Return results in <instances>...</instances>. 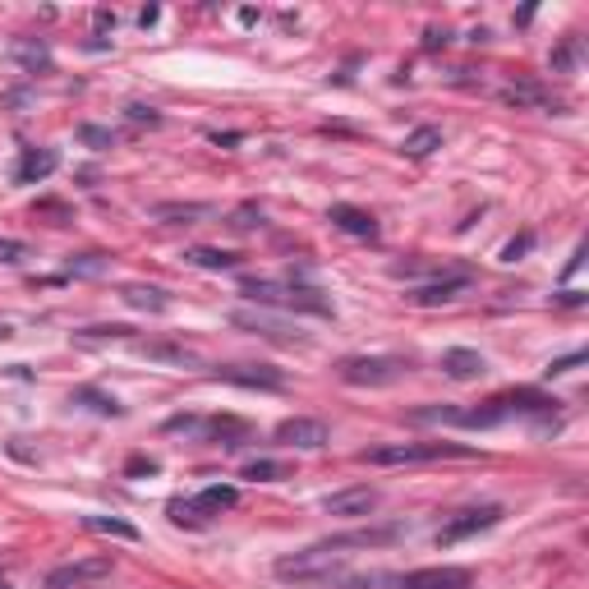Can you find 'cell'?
<instances>
[{"mask_svg":"<svg viewBox=\"0 0 589 589\" xmlns=\"http://www.w3.org/2000/svg\"><path fill=\"white\" fill-rule=\"evenodd\" d=\"M79 143L92 152H107V148H115V134L107 124H79Z\"/></svg>","mask_w":589,"mask_h":589,"instance_id":"cell-31","label":"cell"},{"mask_svg":"<svg viewBox=\"0 0 589 589\" xmlns=\"http://www.w3.org/2000/svg\"><path fill=\"white\" fill-rule=\"evenodd\" d=\"M498 401L507 405V414H552V410L562 405L558 397H548V391H539V387H516V391H502Z\"/></svg>","mask_w":589,"mask_h":589,"instance_id":"cell-16","label":"cell"},{"mask_svg":"<svg viewBox=\"0 0 589 589\" xmlns=\"http://www.w3.org/2000/svg\"><path fill=\"white\" fill-rule=\"evenodd\" d=\"M534 249V231H525V235H516V240H507V249H502V258L507 263H516V258H525Z\"/></svg>","mask_w":589,"mask_h":589,"instance_id":"cell-37","label":"cell"},{"mask_svg":"<svg viewBox=\"0 0 589 589\" xmlns=\"http://www.w3.org/2000/svg\"><path fill=\"white\" fill-rule=\"evenodd\" d=\"M124 115H129V120H134V124H161V115H157L152 107H143V102H134V107H129Z\"/></svg>","mask_w":589,"mask_h":589,"instance_id":"cell-40","label":"cell"},{"mask_svg":"<svg viewBox=\"0 0 589 589\" xmlns=\"http://www.w3.org/2000/svg\"><path fill=\"white\" fill-rule=\"evenodd\" d=\"M203 442H221V447H240L249 438V423L235 414H221V419H203Z\"/></svg>","mask_w":589,"mask_h":589,"instance_id":"cell-20","label":"cell"},{"mask_svg":"<svg viewBox=\"0 0 589 589\" xmlns=\"http://www.w3.org/2000/svg\"><path fill=\"white\" fill-rule=\"evenodd\" d=\"M64 268H70L74 277H102V272L111 268V258H102V253H79V258H70Z\"/></svg>","mask_w":589,"mask_h":589,"instance_id":"cell-32","label":"cell"},{"mask_svg":"<svg viewBox=\"0 0 589 589\" xmlns=\"http://www.w3.org/2000/svg\"><path fill=\"white\" fill-rule=\"evenodd\" d=\"M70 405H83V410H92V414H102V419H120L124 414V405L115 401V397H107L102 387H74V397H70Z\"/></svg>","mask_w":589,"mask_h":589,"instance_id":"cell-24","label":"cell"},{"mask_svg":"<svg viewBox=\"0 0 589 589\" xmlns=\"http://www.w3.org/2000/svg\"><path fill=\"white\" fill-rule=\"evenodd\" d=\"M107 341H134V327L102 322V327H83V332H74V346H107Z\"/></svg>","mask_w":589,"mask_h":589,"instance_id":"cell-25","label":"cell"},{"mask_svg":"<svg viewBox=\"0 0 589 589\" xmlns=\"http://www.w3.org/2000/svg\"><path fill=\"white\" fill-rule=\"evenodd\" d=\"M161 433H193V438H199L203 433V419L199 414H171L166 423H161Z\"/></svg>","mask_w":589,"mask_h":589,"instance_id":"cell-33","label":"cell"},{"mask_svg":"<svg viewBox=\"0 0 589 589\" xmlns=\"http://www.w3.org/2000/svg\"><path fill=\"white\" fill-rule=\"evenodd\" d=\"M244 294L253 304H272L290 313H313V318H332V300H322L313 286H281V281H244Z\"/></svg>","mask_w":589,"mask_h":589,"instance_id":"cell-2","label":"cell"},{"mask_svg":"<svg viewBox=\"0 0 589 589\" xmlns=\"http://www.w3.org/2000/svg\"><path fill=\"white\" fill-rule=\"evenodd\" d=\"M341 567V552H327V548H304L294 552V558H281L277 562V576L281 580H313V576H332Z\"/></svg>","mask_w":589,"mask_h":589,"instance_id":"cell-5","label":"cell"},{"mask_svg":"<svg viewBox=\"0 0 589 589\" xmlns=\"http://www.w3.org/2000/svg\"><path fill=\"white\" fill-rule=\"evenodd\" d=\"M244 134H235V129H231V134H212V143H226V148H231V143H240Z\"/></svg>","mask_w":589,"mask_h":589,"instance_id":"cell-46","label":"cell"},{"mask_svg":"<svg viewBox=\"0 0 589 589\" xmlns=\"http://www.w3.org/2000/svg\"><path fill=\"white\" fill-rule=\"evenodd\" d=\"M465 286H470V277L465 272H456V277H447V281H429V286H414L405 300L414 304V309H438V304H451V300H461L465 294Z\"/></svg>","mask_w":589,"mask_h":589,"instance_id":"cell-12","label":"cell"},{"mask_svg":"<svg viewBox=\"0 0 589 589\" xmlns=\"http://www.w3.org/2000/svg\"><path fill=\"white\" fill-rule=\"evenodd\" d=\"M337 373L350 387H391L410 373V364L405 359H391V354H350L337 364Z\"/></svg>","mask_w":589,"mask_h":589,"instance_id":"cell-3","label":"cell"},{"mask_svg":"<svg viewBox=\"0 0 589 589\" xmlns=\"http://www.w3.org/2000/svg\"><path fill=\"white\" fill-rule=\"evenodd\" d=\"M10 55L23 64V70H47L51 64V51H47V42H38V38H14V47H10Z\"/></svg>","mask_w":589,"mask_h":589,"instance_id":"cell-26","label":"cell"},{"mask_svg":"<svg viewBox=\"0 0 589 589\" xmlns=\"http://www.w3.org/2000/svg\"><path fill=\"white\" fill-rule=\"evenodd\" d=\"M0 589H10V585H0Z\"/></svg>","mask_w":589,"mask_h":589,"instance_id":"cell-47","label":"cell"},{"mask_svg":"<svg viewBox=\"0 0 589 589\" xmlns=\"http://www.w3.org/2000/svg\"><path fill=\"white\" fill-rule=\"evenodd\" d=\"M111 558H79V562H64V567H55V571H47V589H79V585H92V580H102V576H111Z\"/></svg>","mask_w":589,"mask_h":589,"instance_id":"cell-7","label":"cell"},{"mask_svg":"<svg viewBox=\"0 0 589 589\" xmlns=\"http://www.w3.org/2000/svg\"><path fill=\"white\" fill-rule=\"evenodd\" d=\"M152 217L157 221H199V217H212V203H157Z\"/></svg>","mask_w":589,"mask_h":589,"instance_id":"cell-28","label":"cell"},{"mask_svg":"<svg viewBox=\"0 0 589 589\" xmlns=\"http://www.w3.org/2000/svg\"><path fill=\"white\" fill-rule=\"evenodd\" d=\"M447 42H451L447 28H429V32H423V51H438V47H447Z\"/></svg>","mask_w":589,"mask_h":589,"instance_id":"cell-41","label":"cell"},{"mask_svg":"<svg viewBox=\"0 0 589 589\" xmlns=\"http://www.w3.org/2000/svg\"><path fill=\"white\" fill-rule=\"evenodd\" d=\"M231 231H253V226H263V208H253V203H244L240 212H231Z\"/></svg>","mask_w":589,"mask_h":589,"instance_id":"cell-34","label":"cell"},{"mask_svg":"<svg viewBox=\"0 0 589 589\" xmlns=\"http://www.w3.org/2000/svg\"><path fill=\"white\" fill-rule=\"evenodd\" d=\"M231 322H235V327H244V332H253V337L281 341V346H300V341H304L300 332H290L286 322H277V318H272V313H263V309H258V313H253V309H235V313H231Z\"/></svg>","mask_w":589,"mask_h":589,"instance_id":"cell-10","label":"cell"},{"mask_svg":"<svg viewBox=\"0 0 589 589\" xmlns=\"http://www.w3.org/2000/svg\"><path fill=\"white\" fill-rule=\"evenodd\" d=\"M438 148H442V129H433V124L410 129L405 143H401V152H405V157H429V152H438Z\"/></svg>","mask_w":589,"mask_h":589,"instance_id":"cell-27","label":"cell"},{"mask_svg":"<svg viewBox=\"0 0 589 589\" xmlns=\"http://www.w3.org/2000/svg\"><path fill=\"white\" fill-rule=\"evenodd\" d=\"M479 447L470 442H387L359 451V465H419V461H474Z\"/></svg>","mask_w":589,"mask_h":589,"instance_id":"cell-1","label":"cell"},{"mask_svg":"<svg viewBox=\"0 0 589 589\" xmlns=\"http://www.w3.org/2000/svg\"><path fill=\"white\" fill-rule=\"evenodd\" d=\"M55 166H60V157H55L51 148H23L19 166H14V184H38V180H47Z\"/></svg>","mask_w":589,"mask_h":589,"instance_id":"cell-18","label":"cell"},{"mask_svg":"<svg viewBox=\"0 0 589 589\" xmlns=\"http://www.w3.org/2000/svg\"><path fill=\"white\" fill-rule=\"evenodd\" d=\"M212 378L231 382V387H258V391H281L286 387V378L268 364H221V369H212Z\"/></svg>","mask_w":589,"mask_h":589,"instance_id":"cell-9","label":"cell"},{"mask_svg":"<svg viewBox=\"0 0 589 589\" xmlns=\"http://www.w3.org/2000/svg\"><path fill=\"white\" fill-rule=\"evenodd\" d=\"M401 589H470V571L465 567H419L401 576Z\"/></svg>","mask_w":589,"mask_h":589,"instance_id":"cell-11","label":"cell"},{"mask_svg":"<svg viewBox=\"0 0 589 589\" xmlns=\"http://www.w3.org/2000/svg\"><path fill=\"white\" fill-rule=\"evenodd\" d=\"M120 300L129 304V309H143V313H166L171 309V294L166 290H157V286H124L120 290Z\"/></svg>","mask_w":589,"mask_h":589,"instance_id":"cell-23","label":"cell"},{"mask_svg":"<svg viewBox=\"0 0 589 589\" xmlns=\"http://www.w3.org/2000/svg\"><path fill=\"white\" fill-rule=\"evenodd\" d=\"M134 354L143 359H161V364H180V369H193L199 364V354L180 341H134Z\"/></svg>","mask_w":589,"mask_h":589,"instance_id":"cell-19","label":"cell"},{"mask_svg":"<svg viewBox=\"0 0 589 589\" xmlns=\"http://www.w3.org/2000/svg\"><path fill=\"white\" fill-rule=\"evenodd\" d=\"M397 539H405V525H364V530L322 539L318 548H327V552H346V548H391Z\"/></svg>","mask_w":589,"mask_h":589,"instance_id":"cell-8","label":"cell"},{"mask_svg":"<svg viewBox=\"0 0 589 589\" xmlns=\"http://www.w3.org/2000/svg\"><path fill=\"white\" fill-rule=\"evenodd\" d=\"M83 530H97V534H115V539H129V543L139 539V530L129 525V520H111V516H83Z\"/></svg>","mask_w":589,"mask_h":589,"instance_id":"cell-29","label":"cell"},{"mask_svg":"<svg viewBox=\"0 0 589 589\" xmlns=\"http://www.w3.org/2000/svg\"><path fill=\"white\" fill-rule=\"evenodd\" d=\"M157 470H161V465L152 461V456H129V465H124V474H129V479H139V474H157Z\"/></svg>","mask_w":589,"mask_h":589,"instance_id":"cell-38","label":"cell"},{"mask_svg":"<svg viewBox=\"0 0 589 589\" xmlns=\"http://www.w3.org/2000/svg\"><path fill=\"white\" fill-rule=\"evenodd\" d=\"M378 507V493L373 488H341V493H327L322 498V511L327 516H341V520H359Z\"/></svg>","mask_w":589,"mask_h":589,"instance_id":"cell-13","label":"cell"},{"mask_svg":"<svg viewBox=\"0 0 589 589\" xmlns=\"http://www.w3.org/2000/svg\"><path fill=\"white\" fill-rule=\"evenodd\" d=\"M442 373H447L451 382H474V378L488 373V359H483L479 350L451 346V350H442Z\"/></svg>","mask_w":589,"mask_h":589,"instance_id":"cell-15","label":"cell"},{"mask_svg":"<svg viewBox=\"0 0 589 589\" xmlns=\"http://www.w3.org/2000/svg\"><path fill=\"white\" fill-rule=\"evenodd\" d=\"M23 258H28L23 240H0V263H23Z\"/></svg>","mask_w":589,"mask_h":589,"instance_id":"cell-39","label":"cell"},{"mask_svg":"<svg viewBox=\"0 0 589 589\" xmlns=\"http://www.w3.org/2000/svg\"><path fill=\"white\" fill-rule=\"evenodd\" d=\"M502 102H511V107H534V111H562L558 97H552L543 83H530V79L507 83V88H502Z\"/></svg>","mask_w":589,"mask_h":589,"instance_id":"cell-17","label":"cell"},{"mask_svg":"<svg viewBox=\"0 0 589 589\" xmlns=\"http://www.w3.org/2000/svg\"><path fill=\"white\" fill-rule=\"evenodd\" d=\"M327 221H332L337 231L354 235V240H378V221L364 208H354V203H332L327 208Z\"/></svg>","mask_w":589,"mask_h":589,"instance_id":"cell-14","label":"cell"},{"mask_svg":"<svg viewBox=\"0 0 589 589\" xmlns=\"http://www.w3.org/2000/svg\"><path fill=\"white\" fill-rule=\"evenodd\" d=\"M184 263L208 268V272H231V268H240V253H231V249H212V244H193V249H184Z\"/></svg>","mask_w":589,"mask_h":589,"instance_id":"cell-21","label":"cell"},{"mask_svg":"<svg viewBox=\"0 0 589 589\" xmlns=\"http://www.w3.org/2000/svg\"><path fill=\"white\" fill-rule=\"evenodd\" d=\"M580 263H585V244L576 249V258H571V263H567V277H576V272H580Z\"/></svg>","mask_w":589,"mask_h":589,"instance_id":"cell-45","label":"cell"},{"mask_svg":"<svg viewBox=\"0 0 589 589\" xmlns=\"http://www.w3.org/2000/svg\"><path fill=\"white\" fill-rule=\"evenodd\" d=\"M235 502H240V488H231V483H212V488H203V493L193 498V511H199V516L208 520V516L231 511Z\"/></svg>","mask_w":589,"mask_h":589,"instance_id":"cell-22","label":"cell"},{"mask_svg":"<svg viewBox=\"0 0 589 589\" xmlns=\"http://www.w3.org/2000/svg\"><path fill=\"white\" fill-rule=\"evenodd\" d=\"M571 60H576V47L567 42V47H558V55H552V70L567 74V70H571Z\"/></svg>","mask_w":589,"mask_h":589,"instance_id":"cell-42","label":"cell"},{"mask_svg":"<svg viewBox=\"0 0 589 589\" xmlns=\"http://www.w3.org/2000/svg\"><path fill=\"white\" fill-rule=\"evenodd\" d=\"M585 364V350H576V354H562V359H552V364L543 369V378H562V373H571V369H580Z\"/></svg>","mask_w":589,"mask_h":589,"instance_id":"cell-36","label":"cell"},{"mask_svg":"<svg viewBox=\"0 0 589 589\" xmlns=\"http://www.w3.org/2000/svg\"><path fill=\"white\" fill-rule=\"evenodd\" d=\"M498 520H502V507H465V511H456L447 525L438 530V548H456V543L470 539V534L493 530Z\"/></svg>","mask_w":589,"mask_h":589,"instance_id":"cell-4","label":"cell"},{"mask_svg":"<svg viewBox=\"0 0 589 589\" xmlns=\"http://www.w3.org/2000/svg\"><path fill=\"white\" fill-rule=\"evenodd\" d=\"M244 479H253V483H277V479H290V465H281V461H249V465H244Z\"/></svg>","mask_w":589,"mask_h":589,"instance_id":"cell-30","label":"cell"},{"mask_svg":"<svg viewBox=\"0 0 589 589\" xmlns=\"http://www.w3.org/2000/svg\"><path fill=\"white\" fill-rule=\"evenodd\" d=\"M558 304H585V294H580V290H562Z\"/></svg>","mask_w":589,"mask_h":589,"instance_id":"cell-44","label":"cell"},{"mask_svg":"<svg viewBox=\"0 0 589 589\" xmlns=\"http://www.w3.org/2000/svg\"><path fill=\"white\" fill-rule=\"evenodd\" d=\"M272 438H277L281 447H294V451H322L327 442H332V433H327V423H322V419H309V414L281 419Z\"/></svg>","mask_w":589,"mask_h":589,"instance_id":"cell-6","label":"cell"},{"mask_svg":"<svg viewBox=\"0 0 589 589\" xmlns=\"http://www.w3.org/2000/svg\"><path fill=\"white\" fill-rule=\"evenodd\" d=\"M92 23H97V32H107V28H115V14H111V10H97Z\"/></svg>","mask_w":589,"mask_h":589,"instance_id":"cell-43","label":"cell"},{"mask_svg":"<svg viewBox=\"0 0 589 589\" xmlns=\"http://www.w3.org/2000/svg\"><path fill=\"white\" fill-rule=\"evenodd\" d=\"M166 511H171V520H175V525H203V516L193 511V498H175Z\"/></svg>","mask_w":589,"mask_h":589,"instance_id":"cell-35","label":"cell"}]
</instances>
